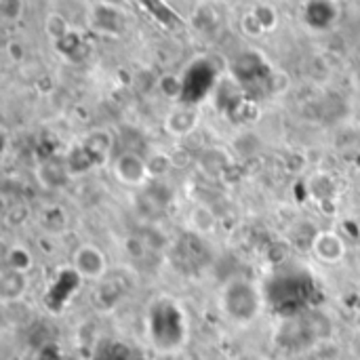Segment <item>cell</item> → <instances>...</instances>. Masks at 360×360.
I'll list each match as a JSON object with an SVG mask.
<instances>
[{
	"label": "cell",
	"mask_w": 360,
	"mask_h": 360,
	"mask_svg": "<svg viewBox=\"0 0 360 360\" xmlns=\"http://www.w3.org/2000/svg\"><path fill=\"white\" fill-rule=\"evenodd\" d=\"M221 308L230 321H234L236 325H247L259 316L262 295L253 283L236 278L221 289Z\"/></svg>",
	"instance_id": "obj_1"
},
{
	"label": "cell",
	"mask_w": 360,
	"mask_h": 360,
	"mask_svg": "<svg viewBox=\"0 0 360 360\" xmlns=\"http://www.w3.org/2000/svg\"><path fill=\"white\" fill-rule=\"evenodd\" d=\"M148 329H150V340L152 344L167 352V329L171 331L175 350H179L188 338V325H186V316L179 310V306L171 304V302H160L150 310V319H148Z\"/></svg>",
	"instance_id": "obj_2"
},
{
	"label": "cell",
	"mask_w": 360,
	"mask_h": 360,
	"mask_svg": "<svg viewBox=\"0 0 360 360\" xmlns=\"http://www.w3.org/2000/svg\"><path fill=\"white\" fill-rule=\"evenodd\" d=\"M72 270L80 281L101 283L108 274V257L97 245L84 243L72 255Z\"/></svg>",
	"instance_id": "obj_3"
},
{
	"label": "cell",
	"mask_w": 360,
	"mask_h": 360,
	"mask_svg": "<svg viewBox=\"0 0 360 360\" xmlns=\"http://www.w3.org/2000/svg\"><path fill=\"white\" fill-rule=\"evenodd\" d=\"M112 175L120 186L141 188L152 179V171L146 158L135 152H122L112 162Z\"/></svg>",
	"instance_id": "obj_4"
},
{
	"label": "cell",
	"mask_w": 360,
	"mask_h": 360,
	"mask_svg": "<svg viewBox=\"0 0 360 360\" xmlns=\"http://www.w3.org/2000/svg\"><path fill=\"white\" fill-rule=\"evenodd\" d=\"M314 257L321 262V264H327V266H338L346 259V253H348V247H346V240L333 232V230H325V232H319L314 238H312V245H310Z\"/></svg>",
	"instance_id": "obj_5"
},
{
	"label": "cell",
	"mask_w": 360,
	"mask_h": 360,
	"mask_svg": "<svg viewBox=\"0 0 360 360\" xmlns=\"http://www.w3.org/2000/svg\"><path fill=\"white\" fill-rule=\"evenodd\" d=\"M200 124V112L194 105L173 108L165 118V131L173 137H186Z\"/></svg>",
	"instance_id": "obj_6"
},
{
	"label": "cell",
	"mask_w": 360,
	"mask_h": 360,
	"mask_svg": "<svg viewBox=\"0 0 360 360\" xmlns=\"http://www.w3.org/2000/svg\"><path fill=\"white\" fill-rule=\"evenodd\" d=\"M27 287H30L27 274L4 268L2 274H0V302L4 306L21 302L25 297V293H27Z\"/></svg>",
	"instance_id": "obj_7"
},
{
	"label": "cell",
	"mask_w": 360,
	"mask_h": 360,
	"mask_svg": "<svg viewBox=\"0 0 360 360\" xmlns=\"http://www.w3.org/2000/svg\"><path fill=\"white\" fill-rule=\"evenodd\" d=\"M82 146L97 158V160H103L108 156V152L112 150L114 146V135L105 129H97L93 133H89L84 139H82Z\"/></svg>",
	"instance_id": "obj_8"
},
{
	"label": "cell",
	"mask_w": 360,
	"mask_h": 360,
	"mask_svg": "<svg viewBox=\"0 0 360 360\" xmlns=\"http://www.w3.org/2000/svg\"><path fill=\"white\" fill-rule=\"evenodd\" d=\"M4 264L6 268L11 270H17V272H23V274H30L32 268H34V255L27 247L23 245H13L6 255H4Z\"/></svg>",
	"instance_id": "obj_9"
},
{
	"label": "cell",
	"mask_w": 360,
	"mask_h": 360,
	"mask_svg": "<svg viewBox=\"0 0 360 360\" xmlns=\"http://www.w3.org/2000/svg\"><path fill=\"white\" fill-rule=\"evenodd\" d=\"M42 167H44L49 173H44L42 169H38L36 175H38V179H40V184H42L44 188L57 190V188H61V186L68 184V177H70L68 167H61V165H57V162H44Z\"/></svg>",
	"instance_id": "obj_10"
},
{
	"label": "cell",
	"mask_w": 360,
	"mask_h": 360,
	"mask_svg": "<svg viewBox=\"0 0 360 360\" xmlns=\"http://www.w3.org/2000/svg\"><path fill=\"white\" fill-rule=\"evenodd\" d=\"M190 221H192V228H194L196 232H200V234H213L215 228H217V217H215V213H213L209 207H205V205H200V207H196V209L192 211Z\"/></svg>",
	"instance_id": "obj_11"
},
{
	"label": "cell",
	"mask_w": 360,
	"mask_h": 360,
	"mask_svg": "<svg viewBox=\"0 0 360 360\" xmlns=\"http://www.w3.org/2000/svg\"><path fill=\"white\" fill-rule=\"evenodd\" d=\"M44 32H46V36H49L51 40H55V42H61L68 34H72V32H70L68 19H65L63 15H59V13H51V15L46 17V21H44Z\"/></svg>",
	"instance_id": "obj_12"
},
{
	"label": "cell",
	"mask_w": 360,
	"mask_h": 360,
	"mask_svg": "<svg viewBox=\"0 0 360 360\" xmlns=\"http://www.w3.org/2000/svg\"><path fill=\"white\" fill-rule=\"evenodd\" d=\"M158 89H160V93H162L165 97H169V99H179V97L184 95V91H186V82H184L179 76H175V74H165V76L158 80Z\"/></svg>",
	"instance_id": "obj_13"
},
{
	"label": "cell",
	"mask_w": 360,
	"mask_h": 360,
	"mask_svg": "<svg viewBox=\"0 0 360 360\" xmlns=\"http://www.w3.org/2000/svg\"><path fill=\"white\" fill-rule=\"evenodd\" d=\"M42 221H44V228H46L49 232H53V234H59V232L68 226V217H65L63 209H59V207L46 209L44 215H42Z\"/></svg>",
	"instance_id": "obj_14"
},
{
	"label": "cell",
	"mask_w": 360,
	"mask_h": 360,
	"mask_svg": "<svg viewBox=\"0 0 360 360\" xmlns=\"http://www.w3.org/2000/svg\"><path fill=\"white\" fill-rule=\"evenodd\" d=\"M23 13L21 0H0V15L6 21H17Z\"/></svg>",
	"instance_id": "obj_15"
},
{
	"label": "cell",
	"mask_w": 360,
	"mask_h": 360,
	"mask_svg": "<svg viewBox=\"0 0 360 360\" xmlns=\"http://www.w3.org/2000/svg\"><path fill=\"white\" fill-rule=\"evenodd\" d=\"M253 13L259 19V23H262L264 30H272L276 25V13H274V8H270V6H257Z\"/></svg>",
	"instance_id": "obj_16"
},
{
	"label": "cell",
	"mask_w": 360,
	"mask_h": 360,
	"mask_svg": "<svg viewBox=\"0 0 360 360\" xmlns=\"http://www.w3.org/2000/svg\"><path fill=\"white\" fill-rule=\"evenodd\" d=\"M127 251H129L131 257H137V259H139V257L146 255L148 249H146V245H143L141 238H129V240H127Z\"/></svg>",
	"instance_id": "obj_17"
},
{
	"label": "cell",
	"mask_w": 360,
	"mask_h": 360,
	"mask_svg": "<svg viewBox=\"0 0 360 360\" xmlns=\"http://www.w3.org/2000/svg\"><path fill=\"white\" fill-rule=\"evenodd\" d=\"M6 51H8L13 61H21L23 59V44L21 42H8Z\"/></svg>",
	"instance_id": "obj_18"
},
{
	"label": "cell",
	"mask_w": 360,
	"mask_h": 360,
	"mask_svg": "<svg viewBox=\"0 0 360 360\" xmlns=\"http://www.w3.org/2000/svg\"><path fill=\"white\" fill-rule=\"evenodd\" d=\"M359 262H360V253H359Z\"/></svg>",
	"instance_id": "obj_19"
}]
</instances>
